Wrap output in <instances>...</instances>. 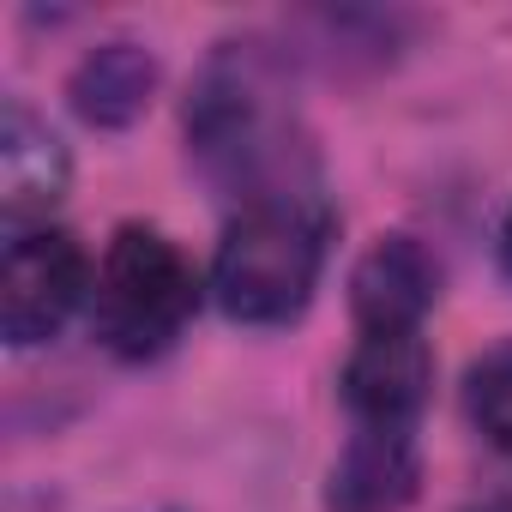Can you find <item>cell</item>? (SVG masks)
<instances>
[{
  "label": "cell",
  "instance_id": "obj_1",
  "mask_svg": "<svg viewBox=\"0 0 512 512\" xmlns=\"http://www.w3.org/2000/svg\"><path fill=\"white\" fill-rule=\"evenodd\" d=\"M187 157L217 193L241 205L314 187V151L290 97V67L272 43H217L187 97Z\"/></svg>",
  "mask_w": 512,
  "mask_h": 512
},
{
  "label": "cell",
  "instance_id": "obj_2",
  "mask_svg": "<svg viewBox=\"0 0 512 512\" xmlns=\"http://www.w3.org/2000/svg\"><path fill=\"white\" fill-rule=\"evenodd\" d=\"M326 253H332V205L314 187L253 199L229 217L217 241L211 290L235 326H290L308 314L320 290Z\"/></svg>",
  "mask_w": 512,
  "mask_h": 512
},
{
  "label": "cell",
  "instance_id": "obj_3",
  "mask_svg": "<svg viewBox=\"0 0 512 512\" xmlns=\"http://www.w3.org/2000/svg\"><path fill=\"white\" fill-rule=\"evenodd\" d=\"M199 314L193 260L151 223H121L91 284V338L121 362H157Z\"/></svg>",
  "mask_w": 512,
  "mask_h": 512
},
{
  "label": "cell",
  "instance_id": "obj_4",
  "mask_svg": "<svg viewBox=\"0 0 512 512\" xmlns=\"http://www.w3.org/2000/svg\"><path fill=\"white\" fill-rule=\"evenodd\" d=\"M91 260L79 235L67 229H13L7 241V266H0V332H7L13 350H31V344H49L73 314L79 302L91 296Z\"/></svg>",
  "mask_w": 512,
  "mask_h": 512
},
{
  "label": "cell",
  "instance_id": "obj_5",
  "mask_svg": "<svg viewBox=\"0 0 512 512\" xmlns=\"http://www.w3.org/2000/svg\"><path fill=\"white\" fill-rule=\"evenodd\" d=\"M434 386V350L422 332H368L356 338L350 362H344V410L350 428H374V434H416L422 404Z\"/></svg>",
  "mask_w": 512,
  "mask_h": 512
},
{
  "label": "cell",
  "instance_id": "obj_6",
  "mask_svg": "<svg viewBox=\"0 0 512 512\" xmlns=\"http://www.w3.org/2000/svg\"><path fill=\"white\" fill-rule=\"evenodd\" d=\"M440 296V266L416 235H380L350 272V314L356 332H422Z\"/></svg>",
  "mask_w": 512,
  "mask_h": 512
},
{
  "label": "cell",
  "instance_id": "obj_7",
  "mask_svg": "<svg viewBox=\"0 0 512 512\" xmlns=\"http://www.w3.org/2000/svg\"><path fill=\"white\" fill-rule=\"evenodd\" d=\"M67 145L61 133L25 103L7 97L0 109V211H7L13 229H37V217H49L67 193Z\"/></svg>",
  "mask_w": 512,
  "mask_h": 512
},
{
  "label": "cell",
  "instance_id": "obj_8",
  "mask_svg": "<svg viewBox=\"0 0 512 512\" xmlns=\"http://www.w3.org/2000/svg\"><path fill=\"white\" fill-rule=\"evenodd\" d=\"M416 482H422L416 434L350 428V446L326 476V512H404L416 500Z\"/></svg>",
  "mask_w": 512,
  "mask_h": 512
},
{
  "label": "cell",
  "instance_id": "obj_9",
  "mask_svg": "<svg viewBox=\"0 0 512 512\" xmlns=\"http://www.w3.org/2000/svg\"><path fill=\"white\" fill-rule=\"evenodd\" d=\"M67 97L85 127H103V133L133 127L157 97V55L139 43H103L73 67Z\"/></svg>",
  "mask_w": 512,
  "mask_h": 512
},
{
  "label": "cell",
  "instance_id": "obj_10",
  "mask_svg": "<svg viewBox=\"0 0 512 512\" xmlns=\"http://www.w3.org/2000/svg\"><path fill=\"white\" fill-rule=\"evenodd\" d=\"M464 410L476 422V434L512 464V338L482 350L464 374Z\"/></svg>",
  "mask_w": 512,
  "mask_h": 512
},
{
  "label": "cell",
  "instance_id": "obj_11",
  "mask_svg": "<svg viewBox=\"0 0 512 512\" xmlns=\"http://www.w3.org/2000/svg\"><path fill=\"white\" fill-rule=\"evenodd\" d=\"M500 272L512 278V211H506V223H500Z\"/></svg>",
  "mask_w": 512,
  "mask_h": 512
},
{
  "label": "cell",
  "instance_id": "obj_12",
  "mask_svg": "<svg viewBox=\"0 0 512 512\" xmlns=\"http://www.w3.org/2000/svg\"><path fill=\"white\" fill-rule=\"evenodd\" d=\"M476 512H506V506H476Z\"/></svg>",
  "mask_w": 512,
  "mask_h": 512
}]
</instances>
